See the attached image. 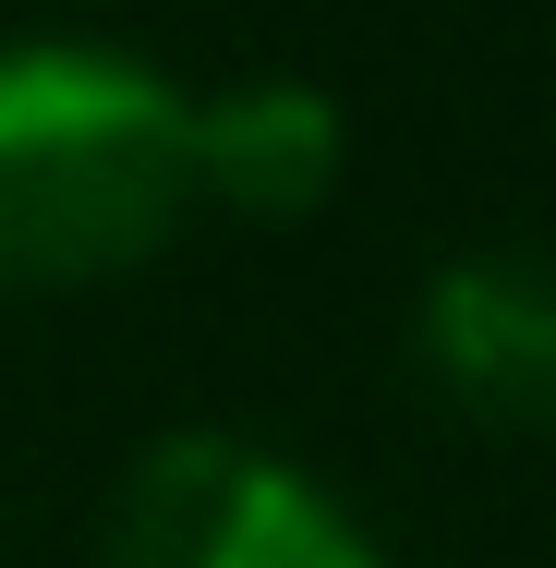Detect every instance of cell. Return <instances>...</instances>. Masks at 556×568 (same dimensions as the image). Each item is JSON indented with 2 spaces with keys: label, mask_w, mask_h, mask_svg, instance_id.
I'll list each match as a JSON object with an SVG mask.
<instances>
[{
  "label": "cell",
  "mask_w": 556,
  "mask_h": 568,
  "mask_svg": "<svg viewBox=\"0 0 556 568\" xmlns=\"http://www.w3.org/2000/svg\"><path fill=\"white\" fill-rule=\"evenodd\" d=\"M194 206V98L85 37L0 49V291L145 266Z\"/></svg>",
  "instance_id": "1"
},
{
  "label": "cell",
  "mask_w": 556,
  "mask_h": 568,
  "mask_svg": "<svg viewBox=\"0 0 556 568\" xmlns=\"http://www.w3.org/2000/svg\"><path fill=\"white\" fill-rule=\"evenodd\" d=\"M110 568H387V557L303 459L194 424L121 471Z\"/></svg>",
  "instance_id": "2"
},
{
  "label": "cell",
  "mask_w": 556,
  "mask_h": 568,
  "mask_svg": "<svg viewBox=\"0 0 556 568\" xmlns=\"http://www.w3.org/2000/svg\"><path fill=\"white\" fill-rule=\"evenodd\" d=\"M412 375L484 436H556V254H447L412 291Z\"/></svg>",
  "instance_id": "3"
},
{
  "label": "cell",
  "mask_w": 556,
  "mask_h": 568,
  "mask_svg": "<svg viewBox=\"0 0 556 568\" xmlns=\"http://www.w3.org/2000/svg\"><path fill=\"white\" fill-rule=\"evenodd\" d=\"M351 170V121H338L327 85H230V98H194V194H219L242 219H315Z\"/></svg>",
  "instance_id": "4"
}]
</instances>
